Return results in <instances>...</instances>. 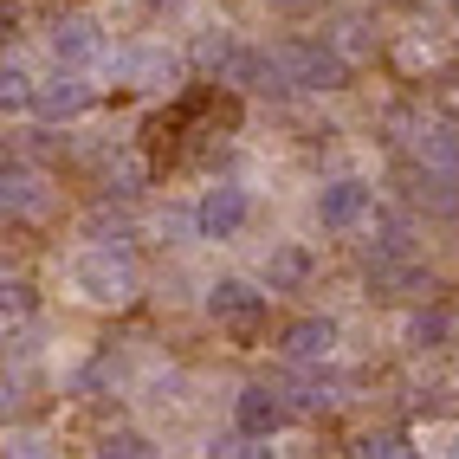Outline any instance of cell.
<instances>
[{"mask_svg": "<svg viewBox=\"0 0 459 459\" xmlns=\"http://www.w3.org/2000/svg\"><path fill=\"white\" fill-rule=\"evenodd\" d=\"M279 72H285V84H304V91H336L350 72V58H343V46L291 39V46H279Z\"/></svg>", "mask_w": 459, "mask_h": 459, "instance_id": "6da1fadb", "label": "cell"}, {"mask_svg": "<svg viewBox=\"0 0 459 459\" xmlns=\"http://www.w3.org/2000/svg\"><path fill=\"white\" fill-rule=\"evenodd\" d=\"M72 279L84 298H98V304H117V298H130V259L117 253V247H91L72 259Z\"/></svg>", "mask_w": 459, "mask_h": 459, "instance_id": "7a4b0ae2", "label": "cell"}, {"mask_svg": "<svg viewBox=\"0 0 459 459\" xmlns=\"http://www.w3.org/2000/svg\"><path fill=\"white\" fill-rule=\"evenodd\" d=\"M207 311L221 317L227 330H239V336H253V330L265 324V291H253V285H239V279H221V285H213V298H207Z\"/></svg>", "mask_w": 459, "mask_h": 459, "instance_id": "3957f363", "label": "cell"}, {"mask_svg": "<svg viewBox=\"0 0 459 459\" xmlns=\"http://www.w3.org/2000/svg\"><path fill=\"white\" fill-rule=\"evenodd\" d=\"M201 233L207 239H227V233H239L247 227V188H207V201H201Z\"/></svg>", "mask_w": 459, "mask_h": 459, "instance_id": "277c9868", "label": "cell"}, {"mask_svg": "<svg viewBox=\"0 0 459 459\" xmlns=\"http://www.w3.org/2000/svg\"><path fill=\"white\" fill-rule=\"evenodd\" d=\"M362 213H369V188H362V181H330L317 195V221L324 227H356Z\"/></svg>", "mask_w": 459, "mask_h": 459, "instance_id": "5b68a950", "label": "cell"}, {"mask_svg": "<svg viewBox=\"0 0 459 459\" xmlns=\"http://www.w3.org/2000/svg\"><path fill=\"white\" fill-rule=\"evenodd\" d=\"M279 427H285V402L272 388H247V394H239V434L265 440V434H279Z\"/></svg>", "mask_w": 459, "mask_h": 459, "instance_id": "8992f818", "label": "cell"}, {"mask_svg": "<svg viewBox=\"0 0 459 459\" xmlns=\"http://www.w3.org/2000/svg\"><path fill=\"white\" fill-rule=\"evenodd\" d=\"M46 207H52L46 181L33 169H7V213H13V221H39Z\"/></svg>", "mask_w": 459, "mask_h": 459, "instance_id": "52a82bcc", "label": "cell"}, {"mask_svg": "<svg viewBox=\"0 0 459 459\" xmlns=\"http://www.w3.org/2000/svg\"><path fill=\"white\" fill-rule=\"evenodd\" d=\"M84 104H91V84L84 78H52L46 91H33V110L52 117V124H58V117H78Z\"/></svg>", "mask_w": 459, "mask_h": 459, "instance_id": "ba28073f", "label": "cell"}, {"mask_svg": "<svg viewBox=\"0 0 459 459\" xmlns=\"http://www.w3.org/2000/svg\"><path fill=\"white\" fill-rule=\"evenodd\" d=\"M330 343H336V330H330V324H317V317L285 330V356H291V362H317V356H330Z\"/></svg>", "mask_w": 459, "mask_h": 459, "instance_id": "9c48e42d", "label": "cell"}, {"mask_svg": "<svg viewBox=\"0 0 459 459\" xmlns=\"http://www.w3.org/2000/svg\"><path fill=\"white\" fill-rule=\"evenodd\" d=\"M304 279H311V253H298V247H279V253L265 259V285H272V291H285V285H304Z\"/></svg>", "mask_w": 459, "mask_h": 459, "instance_id": "30bf717a", "label": "cell"}, {"mask_svg": "<svg viewBox=\"0 0 459 459\" xmlns=\"http://www.w3.org/2000/svg\"><path fill=\"white\" fill-rule=\"evenodd\" d=\"M420 156L434 162V169H446V175H459V130H446V124L420 130Z\"/></svg>", "mask_w": 459, "mask_h": 459, "instance_id": "8fae6325", "label": "cell"}, {"mask_svg": "<svg viewBox=\"0 0 459 459\" xmlns=\"http://www.w3.org/2000/svg\"><path fill=\"white\" fill-rule=\"evenodd\" d=\"M52 46H58V58H91V52H98V39H91L84 20H65V26L52 33Z\"/></svg>", "mask_w": 459, "mask_h": 459, "instance_id": "7c38bea8", "label": "cell"}, {"mask_svg": "<svg viewBox=\"0 0 459 459\" xmlns=\"http://www.w3.org/2000/svg\"><path fill=\"white\" fill-rule=\"evenodd\" d=\"M446 330H453V317H446V311H434V317H414V330H408V336H414L420 350H434Z\"/></svg>", "mask_w": 459, "mask_h": 459, "instance_id": "4fadbf2b", "label": "cell"}, {"mask_svg": "<svg viewBox=\"0 0 459 459\" xmlns=\"http://www.w3.org/2000/svg\"><path fill=\"white\" fill-rule=\"evenodd\" d=\"M356 453H382V459H394V453H408V440H402V434H369V440H356Z\"/></svg>", "mask_w": 459, "mask_h": 459, "instance_id": "5bb4252c", "label": "cell"}, {"mask_svg": "<svg viewBox=\"0 0 459 459\" xmlns=\"http://www.w3.org/2000/svg\"><path fill=\"white\" fill-rule=\"evenodd\" d=\"M104 453H124V459H136V453H149V440H143V434H110V440H104Z\"/></svg>", "mask_w": 459, "mask_h": 459, "instance_id": "9a60e30c", "label": "cell"}, {"mask_svg": "<svg viewBox=\"0 0 459 459\" xmlns=\"http://www.w3.org/2000/svg\"><path fill=\"white\" fill-rule=\"evenodd\" d=\"M362 46H369V26L350 20V26H343V52H362Z\"/></svg>", "mask_w": 459, "mask_h": 459, "instance_id": "2e32d148", "label": "cell"}, {"mask_svg": "<svg viewBox=\"0 0 459 459\" xmlns=\"http://www.w3.org/2000/svg\"><path fill=\"white\" fill-rule=\"evenodd\" d=\"M7 104H33V84H26L20 72H7Z\"/></svg>", "mask_w": 459, "mask_h": 459, "instance_id": "e0dca14e", "label": "cell"}]
</instances>
